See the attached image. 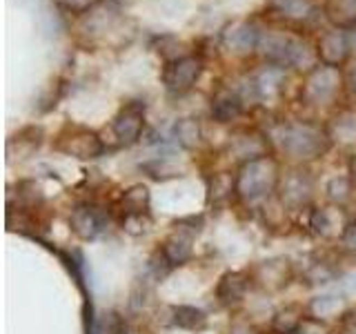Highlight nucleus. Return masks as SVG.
<instances>
[{
    "label": "nucleus",
    "mask_w": 356,
    "mask_h": 334,
    "mask_svg": "<svg viewBox=\"0 0 356 334\" xmlns=\"http://www.w3.org/2000/svg\"><path fill=\"white\" fill-rule=\"evenodd\" d=\"M278 183V165L270 156H259L245 163L236 176V192L245 200H259L267 196Z\"/></svg>",
    "instance_id": "f257e3e1"
},
{
    "label": "nucleus",
    "mask_w": 356,
    "mask_h": 334,
    "mask_svg": "<svg viewBox=\"0 0 356 334\" xmlns=\"http://www.w3.org/2000/svg\"><path fill=\"white\" fill-rule=\"evenodd\" d=\"M278 141H281L283 152L298 161L316 159V156L325 154L330 148V136L325 132L314 125H303V122L287 125L281 132V138Z\"/></svg>",
    "instance_id": "f03ea898"
},
{
    "label": "nucleus",
    "mask_w": 356,
    "mask_h": 334,
    "mask_svg": "<svg viewBox=\"0 0 356 334\" xmlns=\"http://www.w3.org/2000/svg\"><path fill=\"white\" fill-rule=\"evenodd\" d=\"M56 150L67 154V156H74V159L89 161V159H98V156H103L105 145L98 138V134L92 129L70 127L60 134L58 141H56Z\"/></svg>",
    "instance_id": "7ed1b4c3"
},
{
    "label": "nucleus",
    "mask_w": 356,
    "mask_h": 334,
    "mask_svg": "<svg viewBox=\"0 0 356 334\" xmlns=\"http://www.w3.org/2000/svg\"><path fill=\"white\" fill-rule=\"evenodd\" d=\"M200 72H203V61L198 56H181L165 65L163 83L172 94H185L194 87Z\"/></svg>",
    "instance_id": "20e7f679"
},
{
    "label": "nucleus",
    "mask_w": 356,
    "mask_h": 334,
    "mask_svg": "<svg viewBox=\"0 0 356 334\" xmlns=\"http://www.w3.org/2000/svg\"><path fill=\"white\" fill-rule=\"evenodd\" d=\"M341 87V74L339 67H316L307 74V81L303 85V96L309 103L321 105V103H330V100L337 96Z\"/></svg>",
    "instance_id": "39448f33"
},
{
    "label": "nucleus",
    "mask_w": 356,
    "mask_h": 334,
    "mask_svg": "<svg viewBox=\"0 0 356 334\" xmlns=\"http://www.w3.org/2000/svg\"><path fill=\"white\" fill-rule=\"evenodd\" d=\"M72 228L81 239H96L100 234H105L109 228V214L105 207L94 205V203H85L78 205L72 212Z\"/></svg>",
    "instance_id": "423d86ee"
},
{
    "label": "nucleus",
    "mask_w": 356,
    "mask_h": 334,
    "mask_svg": "<svg viewBox=\"0 0 356 334\" xmlns=\"http://www.w3.org/2000/svg\"><path fill=\"white\" fill-rule=\"evenodd\" d=\"M145 127V105L127 103L114 118V134L122 145H134L143 134Z\"/></svg>",
    "instance_id": "0eeeda50"
},
{
    "label": "nucleus",
    "mask_w": 356,
    "mask_h": 334,
    "mask_svg": "<svg viewBox=\"0 0 356 334\" xmlns=\"http://www.w3.org/2000/svg\"><path fill=\"white\" fill-rule=\"evenodd\" d=\"M350 56V42L345 29H332L323 33L318 40V58L327 67H339L348 61Z\"/></svg>",
    "instance_id": "6e6552de"
},
{
    "label": "nucleus",
    "mask_w": 356,
    "mask_h": 334,
    "mask_svg": "<svg viewBox=\"0 0 356 334\" xmlns=\"http://www.w3.org/2000/svg\"><path fill=\"white\" fill-rule=\"evenodd\" d=\"M222 38H225L227 47H232V51L243 54L254 49L261 42V31L252 22H236V25H232L229 31L222 33Z\"/></svg>",
    "instance_id": "1a4fd4ad"
},
{
    "label": "nucleus",
    "mask_w": 356,
    "mask_h": 334,
    "mask_svg": "<svg viewBox=\"0 0 356 334\" xmlns=\"http://www.w3.org/2000/svg\"><path fill=\"white\" fill-rule=\"evenodd\" d=\"M243 111V98L236 92L222 89L214 98H211V116L218 122H232L234 118H238Z\"/></svg>",
    "instance_id": "9d476101"
},
{
    "label": "nucleus",
    "mask_w": 356,
    "mask_h": 334,
    "mask_svg": "<svg viewBox=\"0 0 356 334\" xmlns=\"http://www.w3.org/2000/svg\"><path fill=\"white\" fill-rule=\"evenodd\" d=\"M325 14L337 29H354L356 27V0H327Z\"/></svg>",
    "instance_id": "9b49d317"
},
{
    "label": "nucleus",
    "mask_w": 356,
    "mask_h": 334,
    "mask_svg": "<svg viewBox=\"0 0 356 334\" xmlns=\"http://www.w3.org/2000/svg\"><path fill=\"white\" fill-rule=\"evenodd\" d=\"M161 254L170 265H183L189 256H192V239L181 230L178 234H174L172 239L165 241Z\"/></svg>",
    "instance_id": "f8f14e48"
},
{
    "label": "nucleus",
    "mask_w": 356,
    "mask_h": 334,
    "mask_svg": "<svg viewBox=\"0 0 356 334\" xmlns=\"http://www.w3.org/2000/svg\"><path fill=\"white\" fill-rule=\"evenodd\" d=\"M312 189H314L312 178L300 172H294L292 176H287V181L283 185V200H287V203H292V205H300V203H305V200H309Z\"/></svg>",
    "instance_id": "ddd939ff"
},
{
    "label": "nucleus",
    "mask_w": 356,
    "mask_h": 334,
    "mask_svg": "<svg viewBox=\"0 0 356 334\" xmlns=\"http://www.w3.org/2000/svg\"><path fill=\"white\" fill-rule=\"evenodd\" d=\"M245 287H248V281L241 272H229L220 278V283L216 287V294L222 303H236V301L243 299Z\"/></svg>",
    "instance_id": "4468645a"
},
{
    "label": "nucleus",
    "mask_w": 356,
    "mask_h": 334,
    "mask_svg": "<svg viewBox=\"0 0 356 334\" xmlns=\"http://www.w3.org/2000/svg\"><path fill=\"white\" fill-rule=\"evenodd\" d=\"M205 312H200L192 305H178L174 308V326L183 330H198L205 326Z\"/></svg>",
    "instance_id": "2eb2a0df"
},
{
    "label": "nucleus",
    "mask_w": 356,
    "mask_h": 334,
    "mask_svg": "<svg viewBox=\"0 0 356 334\" xmlns=\"http://www.w3.org/2000/svg\"><path fill=\"white\" fill-rule=\"evenodd\" d=\"M122 205L127 207V212L131 216H143V212H147V205H149L147 187L134 185L131 189H127L125 196H122Z\"/></svg>",
    "instance_id": "dca6fc26"
},
{
    "label": "nucleus",
    "mask_w": 356,
    "mask_h": 334,
    "mask_svg": "<svg viewBox=\"0 0 356 334\" xmlns=\"http://www.w3.org/2000/svg\"><path fill=\"white\" fill-rule=\"evenodd\" d=\"M176 138L183 148H194V145L200 141V127L194 118H183L176 122Z\"/></svg>",
    "instance_id": "f3484780"
},
{
    "label": "nucleus",
    "mask_w": 356,
    "mask_h": 334,
    "mask_svg": "<svg viewBox=\"0 0 356 334\" xmlns=\"http://www.w3.org/2000/svg\"><path fill=\"white\" fill-rule=\"evenodd\" d=\"M60 3L74 11H85V9H94L98 3H103V0H60Z\"/></svg>",
    "instance_id": "a211bd4d"
},
{
    "label": "nucleus",
    "mask_w": 356,
    "mask_h": 334,
    "mask_svg": "<svg viewBox=\"0 0 356 334\" xmlns=\"http://www.w3.org/2000/svg\"><path fill=\"white\" fill-rule=\"evenodd\" d=\"M345 243H348L350 248H356V225H352L348 234H345Z\"/></svg>",
    "instance_id": "6ab92c4d"
},
{
    "label": "nucleus",
    "mask_w": 356,
    "mask_h": 334,
    "mask_svg": "<svg viewBox=\"0 0 356 334\" xmlns=\"http://www.w3.org/2000/svg\"><path fill=\"white\" fill-rule=\"evenodd\" d=\"M345 85H350V89L356 94V70H352V72L348 74V78H345Z\"/></svg>",
    "instance_id": "aec40b11"
},
{
    "label": "nucleus",
    "mask_w": 356,
    "mask_h": 334,
    "mask_svg": "<svg viewBox=\"0 0 356 334\" xmlns=\"http://www.w3.org/2000/svg\"><path fill=\"white\" fill-rule=\"evenodd\" d=\"M232 334H256V332H252V330H234Z\"/></svg>",
    "instance_id": "412c9836"
},
{
    "label": "nucleus",
    "mask_w": 356,
    "mask_h": 334,
    "mask_svg": "<svg viewBox=\"0 0 356 334\" xmlns=\"http://www.w3.org/2000/svg\"><path fill=\"white\" fill-rule=\"evenodd\" d=\"M352 174H354V178H356V159L352 161Z\"/></svg>",
    "instance_id": "4be33fe9"
},
{
    "label": "nucleus",
    "mask_w": 356,
    "mask_h": 334,
    "mask_svg": "<svg viewBox=\"0 0 356 334\" xmlns=\"http://www.w3.org/2000/svg\"><path fill=\"white\" fill-rule=\"evenodd\" d=\"M354 45H356V27H354Z\"/></svg>",
    "instance_id": "5701e85b"
}]
</instances>
